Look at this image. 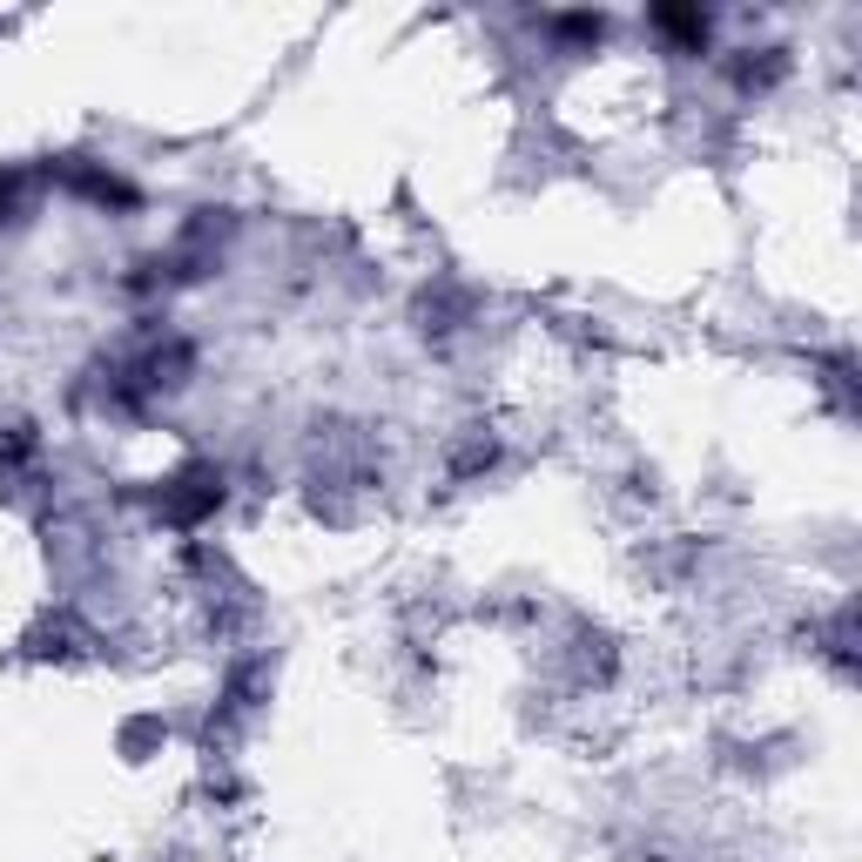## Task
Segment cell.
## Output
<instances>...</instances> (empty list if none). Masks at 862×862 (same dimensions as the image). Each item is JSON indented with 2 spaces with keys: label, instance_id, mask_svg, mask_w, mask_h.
Masks as SVG:
<instances>
[{
  "label": "cell",
  "instance_id": "6da1fadb",
  "mask_svg": "<svg viewBox=\"0 0 862 862\" xmlns=\"http://www.w3.org/2000/svg\"><path fill=\"white\" fill-rule=\"evenodd\" d=\"M654 21H660L667 34H680V41H708V21H701V14H680V8H660Z\"/></svg>",
  "mask_w": 862,
  "mask_h": 862
}]
</instances>
